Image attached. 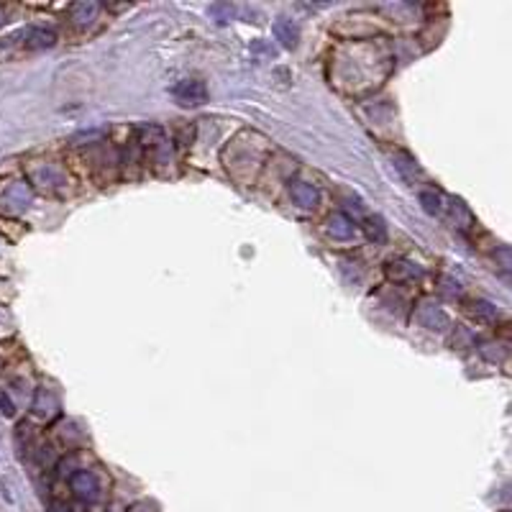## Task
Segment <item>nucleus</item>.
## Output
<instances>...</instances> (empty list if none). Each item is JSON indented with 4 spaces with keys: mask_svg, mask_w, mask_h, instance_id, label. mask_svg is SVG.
<instances>
[{
    "mask_svg": "<svg viewBox=\"0 0 512 512\" xmlns=\"http://www.w3.org/2000/svg\"><path fill=\"white\" fill-rule=\"evenodd\" d=\"M366 233H369V239H372V241H385V236H387L385 223L374 218V220H369V223H366Z\"/></svg>",
    "mask_w": 512,
    "mask_h": 512,
    "instance_id": "obj_9",
    "label": "nucleus"
},
{
    "mask_svg": "<svg viewBox=\"0 0 512 512\" xmlns=\"http://www.w3.org/2000/svg\"><path fill=\"white\" fill-rule=\"evenodd\" d=\"M272 31H274V39H277L285 49H295L297 42H300V26H297L292 18H287V15H280V18L274 21Z\"/></svg>",
    "mask_w": 512,
    "mask_h": 512,
    "instance_id": "obj_3",
    "label": "nucleus"
},
{
    "mask_svg": "<svg viewBox=\"0 0 512 512\" xmlns=\"http://www.w3.org/2000/svg\"><path fill=\"white\" fill-rule=\"evenodd\" d=\"M21 39L26 49H49V46H54L56 34L51 28H28L21 34Z\"/></svg>",
    "mask_w": 512,
    "mask_h": 512,
    "instance_id": "obj_5",
    "label": "nucleus"
},
{
    "mask_svg": "<svg viewBox=\"0 0 512 512\" xmlns=\"http://www.w3.org/2000/svg\"><path fill=\"white\" fill-rule=\"evenodd\" d=\"M471 313H474V316L477 318H497V310L492 308L489 302H474V310H471Z\"/></svg>",
    "mask_w": 512,
    "mask_h": 512,
    "instance_id": "obj_10",
    "label": "nucleus"
},
{
    "mask_svg": "<svg viewBox=\"0 0 512 512\" xmlns=\"http://www.w3.org/2000/svg\"><path fill=\"white\" fill-rule=\"evenodd\" d=\"M289 195H292L295 205H300V208H316L320 203L318 187H313L310 182H302V180H295V182L289 185Z\"/></svg>",
    "mask_w": 512,
    "mask_h": 512,
    "instance_id": "obj_4",
    "label": "nucleus"
},
{
    "mask_svg": "<svg viewBox=\"0 0 512 512\" xmlns=\"http://www.w3.org/2000/svg\"><path fill=\"white\" fill-rule=\"evenodd\" d=\"M172 98L180 103V106H203L208 100V87H205L203 80H182L172 87Z\"/></svg>",
    "mask_w": 512,
    "mask_h": 512,
    "instance_id": "obj_1",
    "label": "nucleus"
},
{
    "mask_svg": "<svg viewBox=\"0 0 512 512\" xmlns=\"http://www.w3.org/2000/svg\"><path fill=\"white\" fill-rule=\"evenodd\" d=\"M328 233L333 239H351L356 233V228H354V220L346 218L344 213H333L328 218Z\"/></svg>",
    "mask_w": 512,
    "mask_h": 512,
    "instance_id": "obj_6",
    "label": "nucleus"
},
{
    "mask_svg": "<svg viewBox=\"0 0 512 512\" xmlns=\"http://www.w3.org/2000/svg\"><path fill=\"white\" fill-rule=\"evenodd\" d=\"M0 413L6 415V418H13V415H15L13 400H11V397H8L6 392H0Z\"/></svg>",
    "mask_w": 512,
    "mask_h": 512,
    "instance_id": "obj_11",
    "label": "nucleus"
},
{
    "mask_svg": "<svg viewBox=\"0 0 512 512\" xmlns=\"http://www.w3.org/2000/svg\"><path fill=\"white\" fill-rule=\"evenodd\" d=\"M95 11H98V3H77L72 6V18L77 23H90Z\"/></svg>",
    "mask_w": 512,
    "mask_h": 512,
    "instance_id": "obj_7",
    "label": "nucleus"
},
{
    "mask_svg": "<svg viewBox=\"0 0 512 512\" xmlns=\"http://www.w3.org/2000/svg\"><path fill=\"white\" fill-rule=\"evenodd\" d=\"M420 203H423V208L430 213V216H441V211H443V197L438 195V192H423L420 195Z\"/></svg>",
    "mask_w": 512,
    "mask_h": 512,
    "instance_id": "obj_8",
    "label": "nucleus"
},
{
    "mask_svg": "<svg viewBox=\"0 0 512 512\" xmlns=\"http://www.w3.org/2000/svg\"><path fill=\"white\" fill-rule=\"evenodd\" d=\"M70 487L75 489V494H77L82 502H95L100 494V482L95 479L92 471H77V474H72Z\"/></svg>",
    "mask_w": 512,
    "mask_h": 512,
    "instance_id": "obj_2",
    "label": "nucleus"
}]
</instances>
